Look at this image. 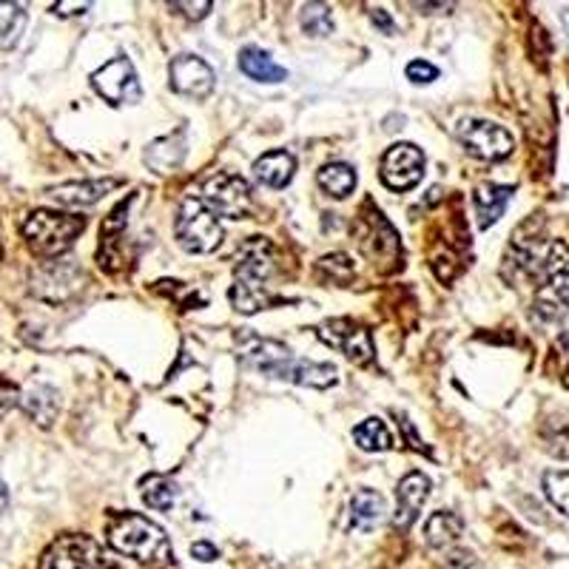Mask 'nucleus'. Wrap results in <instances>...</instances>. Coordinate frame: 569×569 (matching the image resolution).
<instances>
[{"instance_id":"412c9836","label":"nucleus","mask_w":569,"mask_h":569,"mask_svg":"<svg viewBox=\"0 0 569 569\" xmlns=\"http://www.w3.org/2000/svg\"><path fill=\"white\" fill-rule=\"evenodd\" d=\"M23 410H27L40 427H49L54 419H58V410H60L58 390H52L49 385H34L32 390L23 393Z\"/></svg>"},{"instance_id":"9b49d317","label":"nucleus","mask_w":569,"mask_h":569,"mask_svg":"<svg viewBox=\"0 0 569 569\" xmlns=\"http://www.w3.org/2000/svg\"><path fill=\"white\" fill-rule=\"evenodd\" d=\"M171 89L188 100H206L217 86L213 69L197 54H177L169 63Z\"/></svg>"},{"instance_id":"a878e982","label":"nucleus","mask_w":569,"mask_h":569,"mask_svg":"<svg viewBox=\"0 0 569 569\" xmlns=\"http://www.w3.org/2000/svg\"><path fill=\"white\" fill-rule=\"evenodd\" d=\"M142 501L157 512H169L177 501V485L166 476H151L142 481Z\"/></svg>"},{"instance_id":"72a5a7b5","label":"nucleus","mask_w":569,"mask_h":569,"mask_svg":"<svg viewBox=\"0 0 569 569\" xmlns=\"http://www.w3.org/2000/svg\"><path fill=\"white\" fill-rule=\"evenodd\" d=\"M14 399H18V388H14V385H9V382H3V379H0V413H3V410L12 408Z\"/></svg>"},{"instance_id":"b1692460","label":"nucleus","mask_w":569,"mask_h":569,"mask_svg":"<svg viewBox=\"0 0 569 569\" xmlns=\"http://www.w3.org/2000/svg\"><path fill=\"white\" fill-rule=\"evenodd\" d=\"M27 23L29 14L20 3H0V52H9L20 43Z\"/></svg>"},{"instance_id":"c9c22d12","label":"nucleus","mask_w":569,"mask_h":569,"mask_svg":"<svg viewBox=\"0 0 569 569\" xmlns=\"http://www.w3.org/2000/svg\"><path fill=\"white\" fill-rule=\"evenodd\" d=\"M7 505H9V487H7V481L0 479V512L7 510Z\"/></svg>"},{"instance_id":"423d86ee","label":"nucleus","mask_w":569,"mask_h":569,"mask_svg":"<svg viewBox=\"0 0 569 569\" xmlns=\"http://www.w3.org/2000/svg\"><path fill=\"white\" fill-rule=\"evenodd\" d=\"M200 200L217 217H226V220H246L253 206L248 180H242L240 174H231V171H220V174L208 177L200 188Z\"/></svg>"},{"instance_id":"f704fd0d","label":"nucleus","mask_w":569,"mask_h":569,"mask_svg":"<svg viewBox=\"0 0 569 569\" xmlns=\"http://www.w3.org/2000/svg\"><path fill=\"white\" fill-rule=\"evenodd\" d=\"M370 18H373L376 27H382L385 32L393 34V29H396V27H393V20H390V14L385 12V9H373V12H370Z\"/></svg>"},{"instance_id":"1a4fd4ad","label":"nucleus","mask_w":569,"mask_h":569,"mask_svg":"<svg viewBox=\"0 0 569 569\" xmlns=\"http://www.w3.org/2000/svg\"><path fill=\"white\" fill-rule=\"evenodd\" d=\"M319 339L330 348H337L345 353L353 365H370L373 362V339L365 325L356 319H328L319 325Z\"/></svg>"},{"instance_id":"6ab92c4d","label":"nucleus","mask_w":569,"mask_h":569,"mask_svg":"<svg viewBox=\"0 0 569 569\" xmlns=\"http://www.w3.org/2000/svg\"><path fill=\"white\" fill-rule=\"evenodd\" d=\"M461 532H465V521L450 510L433 512V516L425 521V541L427 547H433V550H450V547H456Z\"/></svg>"},{"instance_id":"9d476101","label":"nucleus","mask_w":569,"mask_h":569,"mask_svg":"<svg viewBox=\"0 0 569 569\" xmlns=\"http://www.w3.org/2000/svg\"><path fill=\"white\" fill-rule=\"evenodd\" d=\"M425 154L413 142H396L382 157V182L390 191H410L425 177Z\"/></svg>"},{"instance_id":"f8f14e48","label":"nucleus","mask_w":569,"mask_h":569,"mask_svg":"<svg viewBox=\"0 0 569 569\" xmlns=\"http://www.w3.org/2000/svg\"><path fill=\"white\" fill-rule=\"evenodd\" d=\"M430 490H433V481L427 479L425 472H408V476L399 481L393 516L396 530H410V527L416 525V518L421 516L427 498H430Z\"/></svg>"},{"instance_id":"20e7f679","label":"nucleus","mask_w":569,"mask_h":569,"mask_svg":"<svg viewBox=\"0 0 569 569\" xmlns=\"http://www.w3.org/2000/svg\"><path fill=\"white\" fill-rule=\"evenodd\" d=\"M174 233L180 248L188 253H211L222 246V226L217 213L200 200V197H186L177 211Z\"/></svg>"},{"instance_id":"f03ea898","label":"nucleus","mask_w":569,"mask_h":569,"mask_svg":"<svg viewBox=\"0 0 569 569\" xmlns=\"http://www.w3.org/2000/svg\"><path fill=\"white\" fill-rule=\"evenodd\" d=\"M106 541L111 550L134 558L137 563H149V567L171 563V541L166 530L140 512H114L106 521Z\"/></svg>"},{"instance_id":"5701e85b","label":"nucleus","mask_w":569,"mask_h":569,"mask_svg":"<svg viewBox=\"0 0 569 569\" xmlns=\"http://www.w3.org/2000/svg\"><path fill=\"white\" fill-rule=\"evenodd\" d=\"M186 157V142H182V134L162 137V140L151 142L149 151H146V166L157 171H171L177 169Z\"/></svg>"},{"instance_id":"c756f323","label":"nucleus","mask_w":569,"mask_h":569,"mask_svg":"<svg viewBox=\"0 0 569 569\" xmlns=\"http://www.w3.org/2000/svg\"><path fill=\"white\" fill-rule=\"evenodd\" d=\"M405 74H408L410 83L425 86V83H433V80L439 78V69H436L433 63H427V60H410Z\"/></svg>"},{"instance_id":"a211bd4d","label":"nucleus","mask_w":569,"mask_h":569,"mask_svg":"<svg viewBox=\"0 0 569 569\" xmlns=\"http://www.w3.org/2000/svg\"><path fill=\"white\" fill-rule=\"evenodd\" d=\"M240 71L257 83H282L288 80V69L279 66L268 52L257 46H246L240 52Z\"/></svg>"},{"instance_id":"dca6fc26","label":"nucleus","mask_w":569,"mask_h":569,"mask_svg":"<svg viewBox=\"0 0 569 569\" xmlns=\"http://www.w3.org/2000/svg\"><path fill=\"white\" fill-rule=\"evenodd\" d=\"M385 498L376 490H356L350 496V527L359 532H370L385 521Z\"/></svg>"},{"instance_id":"c85d7f7f","label":"nucleus","mask_w":569,"mask_h":569,"mask_svg":"<svg viewBox=\"0 0 569 569\" xmlns=\"http://www.w3.org/2000/svg\"><path fill=\"white\" fill-rule=\"evenodd\" d=\"M319 271H328L330 279H339V282H350V277H353V262H350L348 253H333V257H325L319 262Z\"/></svg>"},{"instance_id":"6e6552de","label":"nucleus","mask_w":569,"mask_h":569,"mask_svg":"<svg viewBox=\"0 0 569 569\" xmlns=\"http://www.w3.org/2000/svg\"><path fill=\"white\" fill-rule=\"evenodd\" d=\"M91 86L98 91L100 98L111 106H129L140 103L142 89L140 78H137V69L129 58H114L106 66H100L94 74H91Z\"/></svg>"},{"instance_id":"473e14b6","label":"nucleus","mask_w":569,"mask_h":569,"mask_svg":"<svg viewBox=\"0 0 569 569\" xmlns=\"http://www.w3.org/2000/svg\"><path fill=\"white\" fill-rule=\"evenodd\" d=\"M54 14L60 18H71V14H86L91 9V3H54Z\"/></svg>"},{"instance_id":"f257e3e1","label":"nucleus","mask_w":569,"mask_h":569,"mask_svg":"<svg viewBox=\"0 0 569 569\" xmlns=\"http://www.w3.org/2000/svg\"><path fill=\"white\" fill-rule=\"evenodd\" d=\"M240 353L253 370L282 379V382L302 385V388L328 390L339 385V370L328 362H311V359H299L291 348H284L277 339H262L257 333H237Z\"/></svg>"},{"instance_id":"f3484780","label":"nucleus","mask_w":569,"mask_h":569,"mask_svg":"<svg viewBox=\"0 0 569 569\" xmlns=\"http://www.w3.org/2000/svg\"><path fill=\"white\" fill-rule=\"evenodd\" d=\"M297 174V160L288 151H268L253 162V177L268 188H284Z\"/></svg>"},{"instance_id":"393cba45","label":"nucleus","mask_w":569,"mask_h":569,"mask_svg":"<svg viewBox=\"0 0 569 569\" xmlns=\"http://www.w3.org/2000/svg\"><path fill=\"white\" fill-rule=\"evenodd\" d=\"M353 441L365 453H385L393 447V436H390L388 425L382 419H365L362 425L353 427Z\"/></svg>"},{"instance_id":"4c0bfd02","label":"nucleus","mask_w":569,"mask_h":569,"mask_svg":"<svg viewBox=\"0 0 569 569\" xmlns=\"http://www.w3.org/2000/svg\"><path fill=\"white\" fill-rule=\"evenodd\" d=\"M563 382H567V385H569V370H567V379H563Z\"/></svg>"},{"instance_id":"bb28decb","label":"nucleus","mask_w":569,"mask_h":569,"mask_svg":"<svg viewBox=\"0 0 569 569\" xmlns=\"http://www.w3.org/2000/svg\"><path fill=\"white\" fill-rule=\"evenodd\" d=\"M543 496L550 498V505L556 507L561 516L569 518V472L567 470H547L541 479Z\"/></svg>"},{"instance_id":"ddd939ff","label":"nucleus","mask_w":569,"mask_h":569,"mask_svg":"<svg viewBox=\"0 0 569 569\" xmlns=\"http://www.w3.org/2000/svg\"><path fill=\"white\" fill-rule=\"evenodd\" d=\"M83 284V271L71 262H52L34 273V293L46 302H63Z\"/></svg>"},{"instance_id":"e433bc0d","label":"nucleus","mask_w":569,"mask_h":569,"mask_svg":"<svg viewBox=\"0 0 569 569\" xmlns=\"http://www.w3.org/2000/svg\"><path fill=\"white\" fill-rule=\"evenodd\" d=\"M561 20H563V27L569 29V9H567V12H561Z\"/></svg>"},{"instance_id":"39448f33","label":"nucleus","mask_w":569,"mask_h":569,"mask_svg":"<svg viewBox=\"0 0 569 569\" xmlns=\"http://www.w3.org/2000/svg\"><path fill=\"white\" fill-rule=\"evenodd\" d=\"M114 558L91 536H60L46 547L40 569H114Z\"/></svg>"},{"instance_id":"2eb2a0df","label":"nucleus","mask_w":569,"mask_h":569,"mask_svg":"<svg viewBox=\"0 0 569 569\" xmlns=\"http://www.w3.org/2000/svg\"><path fill=\"white\" fill-rule=\"evenodd\" d=\"M512 197V186H496V182H481L472 194V208L479 217V228H490L501 220L507 211V202Z\"/></svg>"},{"instance_id":"7c9ffc66","label":"nucleus","mask_w":569,"mask_h":569,"mask_svg":"<svg viewBox=\"0 0 569 569\" xmlns=\"http://www.w3.org/2000/svg\"><path fill=\"white\" fill-rule=\"evenodd\" d=\"M171 9L182 12L188 20H202L208 12H211L213 3L211 0H200V3H182V0H177V3H171Z\"/></svg>"},{"instance_id":"cd10ccee","label":"nucleus","mask_w":569,"mask_h":569,"mask_svg":"<svg viewBox=\"0 0 569 569\" xmlns=\"http://www.w3.org/2000/svg\"><path fill=\"white\" fill-rule=\"evenodd\" d=\"M299 27H302L305 34H311V38H328L333 32V14L325 3H311V7H305L302 14H299Z\"/></svg>"},{"instance_id":"0eeeda50","label":"nucleus","mask_w":569,"mask_h":569,"mask_svg":"<svg viewBox=\"0 0 569 569\" xmlns=\"http://www.w3.org/2000/svg\"><path fill=\"white\" fill-rule=\"evenodd\" d=\"M456 137L465 146L467 154L487 162L507 160L516 149V140H512L510 131L501 129L498 123H490V120H461Z\"/></svg>"},{"instance_id":"58836bf2","label":"nucleus","mask_w":569,"mask_h":569,"mask_svg":"<svg viewBox=\"0 0 569 569\" xmlns=\"http://www.w3.org/2000/svg\"><path fill=\"white\" fill-rule=\"evenodd\" d=\"M0 253H3V248H0Z\"/></svg>"},{"instance_id":"4468645a","label":"nucleus","mask_w":569,"mask_h":569,"mask_svg":"<svg viewBox=\"0 0 569 569\" xmlns=\"http://www.w3.org/2000/svg\"><path fill=\"white\" fill-rule=\"evenodd\" d=\"M111 188H117V180H74L63 182V186H54L46 191V197H52L58 206L66 208H89L94 202L103 200Z\"/></svg>"},{"instance_id":"7ed1b4c3","label":"nucleus","mask_w":569,"mask_h":569,"mask_svg":"<svg viewBox=\"0 0 569 569\" xmlns=\"http://www.w3.org/2000/svg\"><path fill=\"white\" fill-rule=\"evenodd\" d=\"M86 231V217L63 211H49L38 208L23 220V240L32 248V253L46 259H54L74 246L80 233Z\"/></svg>"},{"instance_id":"aec40b11","label":"nucleus","mask_w":569,"mask_h":569,"mask_svg":"<svg viewBox=\"0 0 569 569\" xmlns=\"http://www.w3.org/2000/svg\"><path fill=\"white\" fill-rule=\"evenodd\" d=\"M543 273L550 279L552 291L569 308V248L561 240H556L543 257Z\"/></svg>"},{"instance_id":"2f4dec72","label":"nucleus","mask_w":569,"mask_h":569,"mask_svg":"<svg viewBox=\"0 0 569 569\" xmlns=\"http://www.w3.org/2000/svg\"><path fill=\"white\" fill-rule=\"evenodd\" d=\"M191 556H194L197 561H206V563H211L213 558L220 556V552H217V547H213V543H208V541H197L194 547H191Z\"/></svg>"},{"instance_id":"4be33fe9","label":"nucleus","mask_w":569,"mask_h":569,"mask_svg":"<svg viewBox=\"0 0 569 569\" xmlns=\"http://www.w3.org/2000/svg\"><path fill=\"white\" fill-rule=\"evenodd\" d=\"M317 182L328 197L345 200V197L353 194V188H356V182H359V177H356L353 166H348V162H328L325 169H319Z\"/></svg>"}]
</instances>
